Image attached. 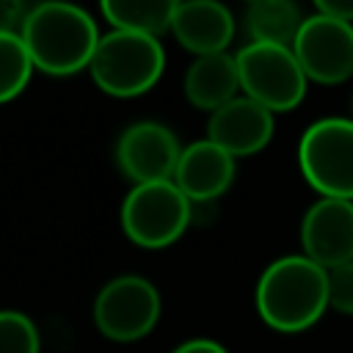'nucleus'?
Segmentation results:
<instances>
[{
    "label": "nucleus",
    "mask_w": 353,
    "mask_h": 353,
    "mask_svg": "<svg viewBox=\"0 0 353 353\" xmlns=\"http://www.w3.org/2000/svg\"><path fill=\"white\" fill-rule=\"evenodd\" d=\"M328 309V270L303 254L270 262L256 281V312L273 328L298 334Z\"/></svg>",
    "instance_id": "nucleus-1"
},
{
    "label": "nucleus",
    "mask_w": 353,
    "mask_h": 353,
    "mask_svg": "<svg viewBox=\"0 0 353 353\" xmlns=\"http://www.w3.org/2000/svg\"><path fill=\"white\" fill-rule=\"evenodd\" d=\"M19 36L33 66L47 74H74L91 66L102 39L91 14L72 3H39L28 8Z\"/></svg>",
    "instance_id": "nucleus-2"
},
{
    "label": "nucleus",
    "mask_w": 353,
    "mask_h": 353,
    "mask_svg": "<svg viewBox=\"0 0 353 353\" xmlns=\"http://www.w3.org/2000/svg\"><path fill=\"white\" fill-rule=\"evenodd\" d=\"M165 52L152 36L110 30L99 39L91 58L94 83L110 97H138L146 94L163 74Z\"/></svg>",
    "instance_id": "nucleus-3"
},
{
    "label": "nucleus",
    "mask_w": 353,
    "mask_h": 353,
    "mask_svg": "<svg viewBox=\"0 0 353 353\" xmlns=\"http://www.w3.org/2000/svg\"><path fill=\"white\" fill-rule=\"evenodd\" d=\"M298 165L323 199L353 201V119L328 116L309 124L298 143Z\"/></svg>",
    "instance_id": "nucleus-4"
},
{
    "label": "nucleus",
    "mask_w": 353,
    "mask_h": 353,
    "mask_svg": "<svg viewBox=\"0 0 353 353\" xmlns=\"http://www.w3.org/2000/svg\"><path fill=\"white\" fill-rule=\"evenodd\" d=\"M234 58L243 97L259 102L270 113L292 110L306 97L309 77L303 74L292 47L251 41Z\"/></svg>",
    "instance_id": "nucleus-5"
},
{
    "label": "nucleus",
    "mask_w": 353,
    "mask_h": 353,
    "mask_svg": "<svg viewBox=\"0 0 353 353\" xmlns=\"http://www.w3.org/2000/svg\"><path fill=\"white\" fill-rule=\"evenodd\" d=\"M190 221L193 204L174 179L135 185L121 204L124 234L141 248H165L176 243Z\"/></svg>",
    "instance_id": "nucleus-6"
},
{
    "label": "nucleus",
    "mask_w": 353,
    "mask_h": 353,
    "mask_svg": "<svg viewBox=\"0 0 353 353\" xmlns=\"http://www.w3.org/2000/svg\"><path fill=\"white\" fill-rule=\"evenodd\" d=\"M160 317V292L143 276H119L108 281L94 301L97 328L116 342L146 336Z\"/></svg>",
    "instance_id": "nucleus-7"
},
{
    "label": "nucleus",
    "mask_w": 353,
    "mask_h": 353,
    "mask_svg": "<svg viewBox=\"0 0 353 353\" xmlns=\"http://www.w3.org/2000/svg\"><path fill=\"white\" fill-rule=\"evenodd\" d=\"M292 52L309 80L325 85L342 83L353 74V25L317 11L303 19Z\"/></svg>",
    "instance_id": "nucleus-8"
},
{
    "label": "nucleus",
    "mask_w": 353,
    "mask_h": 353,
    "mask_svg": "<svg viewBox=\"0 0 353 353\" xmlns=\"http://www.w3.org/2000/svg\"><path fill=\"white\" fill-rule=\"evenodd\" d=\"M179 157H182V149L176 135L157 121L130 124L116 143V163L121 174L135 185L174 179Z\"/></svg>",
    "instance_id": "nucleus-9"
},
{
    "label": "nucleus",
    "mask_w": 353,
    "mask_h": 353,
    "mask_svg": "<svg viewBox=\"0 0 353 353\" xmlns=\"http://www.w3.org/2000/svg\"><path fill=\"white\" fill-rule=\"evenodd\" d=\"M303 256L331 270L353 262V201L317 199L301 221Z\"/></svg>",
    "instance_id": "nucleus-10"
},
{
    "label": "nucleus",
    "mask_w": 353,
    "mask_h": 353,
    "mask_svg": "<svg viewBox=\"0 0 353 353\" xmlns=\"http://www.w3.org/2000/svg\"><path fill=\"white\" fill-rule=\"evenodd\" d=\"M273 138V113L248 97H234L210 116L207 141L218 143L232 157H248Z\"/></svg>",
    "instance_id": "nucleus-11"
},
{
    "label": "nucleus",
    "mask_w": 353,
    "mask_h": 353,
    "mask_svg": "<svg viewBox=\"0 0 353 353\" xmlns=\"http://www.w3.org/2000/svg\"><path fill=\"white\" fill-rule=\"evenodd\" d=\"M234 179V157L212 141H196L182 149L174 182L190 204H207L226 193Z\"/></svg>",
    "instance_id": "nucleus-12"
},
{
    "label": "nucleus",
    "mask_w": 353,
    "mask_h": 353,
    "mask_svg": "<svg viewBox=\"0 0 353 353\" xmlns=\"http://www.w3.org/2000/svg\"><path fill=\"white\" fill-rule=\"evenodd\" d=\"M171 33L185 50L196 52V58L226 52L234 36V17L215 0H185L176 3Z\"/></svg>",
    "instance_id": "nucleus-13"
},
{
    "label": "nucleus",
    "mask_w": 353,
    "mask_h": 353,
    "mask_svg": "<svg viewBox=\"0 0 353 353\" xmlns=\"http://www.w3.org/2000/svg\"><path fill=\"white\" fill-rule=\"evenodd\" d=\"M237 91H240L237 58L229 52L201 55L185 72V97L190 99L193 108L215 113L218 108L232 102Z\"/></svg>",
    "instance_id": "nucleus-14"
},
{
    "label": "nucleus",
    "mask_w": 353,
    "mask_h": 353,
    "mask_svg": "<svg viewBox=\"0 0 353 353\" xmlns=\"http://www.w3.org/2000/svg\"><path fill=\"white\" fill-rule=\"evenodd\" d=\"M303 19L301 8L290 0H256L245 8V30L259 44L292 47Z\"/></svg>",
    "instance_id": "nucleus-15"
},
{
    "label": "nucleus",
    "mask_w": 353,
    "mask_h": 353,
    "mask_svg": "<svg viewBox=\"0 0 353 353\" xmlns=\"http://www.w3.org/2000/svg\"><path fill=\"white\" fill-rule=\"evenodd\" d=\"M176 3L174 0H105L102 14L113 30L141 33L157 39L163 30H171Z\"/></svg>",
    "instance_id": "nucleus-16"
},
{
    "label": "nucleus",
    "mask_w": 353,
    "mask_h": 353,
    "mask_svg": "<svg viewBox=\"0 0 353 353\" xmlns=\"http://www.w3.org/2000/svg\"><path fill=\"white\" fill-rule=\"evenodd\" d=\"M30 52L19 33H0V102L14 99L30 80Z\"/></svg>",
    "instance_id": "nucleus-17"
},
{
    "label": "nucleus",
    "mask_w": 353,
    "mask_h": 353,
    "mask_svg": "<svg viewBox=\"0 0 353 353\" xmlns=\"http://www.w3.org/2000/svg\"><path fill=\"white\" fill-rule=\"evenodd\" d=\"M0 353H39V331L30 317L0 309Z\"/></svg>",
    "instance_id": "nucleus-18"
},
{
    "label": "nucleus",
    "mask_w": 353,
    "mask_h": 353,
    "mask_svg": "<svg viewBox=\"0 0 353 353\" xmlns=\"http://www.w3.org/2000/svg\"><path fill=\"white\" fill-rule=\"evenodd\" d=\"M328 306L339 314H353V262L328 270Z\"/></svg>",
    "instance_id": "nucleus-19"
},
{
    "label": "nucleus",
    "mask_w": 353,
    "mask_h": 353,
    "mask_svg": "<svg viewBox=\"0 0 353 353\" xmlns=\"http://www.w3.org/2000/svg\"><path fill=\"white\" fill-rule=\"evenodd\" d=\"M28 17V8L17 0H0V33H17L22 30V22Z\"/></svg>",
    "instance_id": "nucleus-20"
},
{
    "label": "nucleus",
    "mask_w": 353,
    "mask_h": 353,
    "mask_svg": "<svg viewBox=\"0 0 353 353\" xmlns=\"http://www.w3.org/2000/svg\"><path fill=\"white\" fill-rule=\"evenodd\" d=\"M317 11L331 17V19H339V22H350L353 25V0H320L317 3Z\"/></svg>",
    "instance_id": "nucleus-21"
},
{
    "label": "nucleus",
    "mask_w": 353,
    "mask_h": 353,
    "mask_svg": "<svg viewBox=\"0 0 353 353\" xmlns=\"http://www.w3.org/2000/svg\"><path fill=\"white\" fill-rule=\"evenodd\" d=\"M171 353H229V350L212 339H190V342H182L179 347H174Z\"/></svg>",
    "instance_id": "nucleus-22"
},
{
    "label": "nucleus",
    "mask_w": 353,
    "mask_h": 353,
    "mask_svg": "<svg viewBox=\"0 0 353 353\" xmlns=\"http://www.w3.org/2000/svg\"><path fill=\"white\" fill-rule=\"evenodd\" d=\"M350 108H353V99H350Z\"/></svg>",
    "instance_id": "nucleus-23"
}]
</instances>
